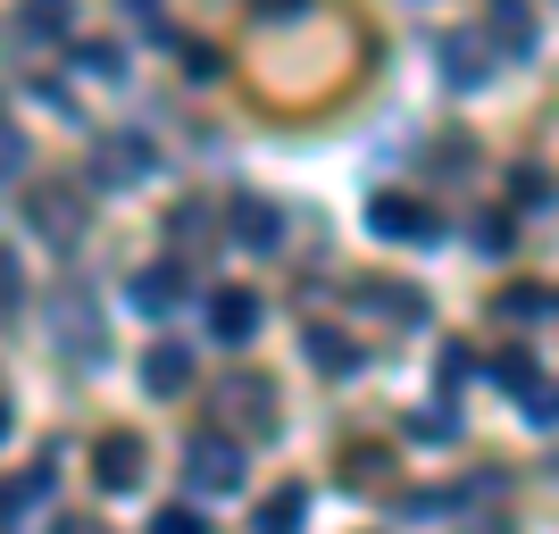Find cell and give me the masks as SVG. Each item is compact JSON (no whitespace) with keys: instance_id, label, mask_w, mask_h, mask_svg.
<instances>
[{"instance_id":"1","label":"cell","mask_w":559,"mask_h":534,"mask_svg":"<svg viewBox=\"0 0 559 534\" xmlns=\"http://www.w3.org/2000/svg\"><path fill=\"white\" fill-rule=\"evenodd\" d=\"M50 334H68L75 368H100V309H93L84 284H59V301H50Z\"/></svg>"},{"instance_id":"2","label":"cell","mask_w":559,"mask_h":534,"mask_svg":"<svg viewBox=\"0 0 559 534\" xmlns=\"http://www.w3.org/2000/svg\"><path fill=\"white\" fill-rule=\"evenodd\" d=\"M185 476L201 493H234V485H242V451H234L226 435H192L185 442Z\"/></svg>"},{"instance_id":"3","label":"cell","mask_w":559,"mask_h":534,"mask_svg":"<svg viewBox=\"0 0 559 534\" xmlns=\"http://www.w3.org/2000/svg\"><path fill=\"white\" fill-rule=\"evenodd\" d=\"M142 393H159V401L192 393V351L185 343H151L142 351Z\"/></svg>"},{"instance_id":"4","label":"cell","mask_w":559,"mask_h":534,"mask_svg":"<svg viewBox=\"0 0 559 534\" xmlns=\"http://www.w3.org/2000/svg\"><path fill=\"white\" fill-rule=\"evenodd\" d=\"M93 176H100V185H142V176H151V142H142V134H109V142H100V159H93Z\"/></svg>"},{"instance_id":"5","label":"cell","mask_w":559,"mask_h":534,"mask_svg":"<svg viewBox=\"0 0 559 534\" xmlns=\"http://www.w3.org/2000/svg\"><path fill=\"white\" fill-rule=\"evenodd\" d=\"M134 476H142V442H134V435H100V442H93V485L126 493Z\"/></svg>"},{"instance_id":"6","label":"cell","mask_w":559,"mask_h":534,"mask_svg":"<svg viewBox=\"0 0 559 534\" xmlns=\"http://www.w3.org/2000/svg\"><path fill=\"white\" fill-rule=\"evenodd\" d=\"M368 226L384 234V242H435V217H426L418 201H393V192H384V201L368 210Z\"/></svg>"},{"instance_id":"7","label":"cell","mask_w":559,"mask_h":534,"mask_svg":"<svg viewBox=\"0 0 559 534\" xmlns=\"http://www.w3.org/2000/svg\"><path fill=\"white\" fill-rule=\"evenodd\" d=\"M210 334L242 351V343L259 334V301H251V293H217V301H210Z\"/></svg>"},{"instance_id":"8","label":"cell","mask_w":559,"mask_h":534,"mask_svg":"<svg viewBox=\"0 0 559 534\" xmlns=\"http://www.w3.org/2000/svg\"><path fill=\"white\" fill-rule=\"evenodd\" d=\"M126 301H134L142 318H167V309L185 301V276H176V268H142V276L126 284Z\"/></svg>"},{"instance_id":"9","label":"cell","mask_w":559,"mask_h":534,"mask_svg":"<svg viewBox=\"0 0 559 534\" xmlns=\"http://www.w3.org/2000/svg\"><path fill=\"white\" fill-rule=\"evenodd\" d=\"M234 242H242V251H276V242H284V217L267 210V201H234Z\"/></svg>"},{"instance_id":"10","label":"cell","mask_w":559,"mask_h":534,"mask_svg":"<svg viewBox=\"0 0 559 534\" xmlns=\"http://www.w3.org/2000/svg\"><path fill=\"white\" fill-rule=\"evenodd\" d=\"M34 226H43L50 242H75V234H84V210H75V192H43V201H34Z\"/></svg>"},{"instance_id":"11","label":"cell","mask_w":559,"mask_h":534,"mask_svg":"<svg viewBox=\"0 0 559 534\" xmlns=\"http://www.w3.org/2000/svg\"><path fill=\"white\" fill-rule=\"evenodd\" d=\"M492 43L510 50V59H526V50H535V17H518V9H492Z\"/></svg>"},{"instance_id":"12","label":"cell","mask_w":559,"mask_h":534,"mask_svg":"<svg viewBox=\"0 0 559 534\" xmlns=\"http://www.w3.org/2000/svg\"><path fill=\"white\" fill-rule=\"evenodd\" d=\"M309 359H318V368H326V376H350V368H359V351H350L343 334H326V325L309 334Z\"/></svg>"},{"instance_id":"13","label":"cell","mask_w":559,"mask_h":534,"mask_svg":"<svg viewBox=\"0 0 559 534\" xmlns=\"http://www.w3.org/2000/svg\"><path fill=\"white\" fill-rule=\"evenodd\" d=\"M492 376H501V384H510L518 401H526V393L543 384V376H535V351H501V368H492Z\"/></svg>"},{"instance_id":"14","label":"cell","mask_w":559,"mask_h":534,"mask_svg":"<svg viewBox=\"0 0 559 534\" xmlns=\"http://www.w3.org/2000/svg\"><path fill=\"white\" fill-rule=\"evenodd\" d=\"M301 510H309L301 493H276V501L259 510V534H293V526H301Z\"/></svg>"},{"instance_id":"15","label":"cell","mask_w":559,"mask_h":534,"mask_svg":"<svg viewBox=\"0 0 559 534\" xmlns=\"http://www.w3.org/2000/svg\"><path fill=\"white\" fill-rule=\"evenodd\" d=\"M167 234H176V242H210V210H201V201H185V210H176V217H167Z\"/></svg>"},{"instance_id":"16","label":"cell","mask_w":559,"mask_h":534,"mask_svg":"<svg viewBox=\"0 0 559 534\" xmlns=\"http://www.w3.org/2000/svg\"><path fill=\"white\" fill-rule=\"evenodd\" d=\"M151 534H210V518L176 501V510H159V518H151Z\"/></svg>"},{"instance_id":"17","label":"cell","mask_w":559,"mask_h":534,"mask_svg":"<svg viewBox=\"0 0 559 534\" xmlns=\"http://www.w3.org/2000/svg\"><path fill=\"white\" fill-rule=\"evenodd\" d=\"M17 176H25V134L0 126V185H17Z\"/></svg>"},{"instance_id":"18","label":"cell","mask_w":559,"mask_h":534,"mask_svg":"<svg viewBox=\"0 0 559 534\" xmlns=\"http://www.w3.org/2000/svg\"><path fill=\"white\" fill-rule=\"evenodd\" d=\"M443 59H451V84H485V59H476V43H443Z\"/></svg>"},{"instance_id":"19","label":"cell","mask_w":559,"mask_h":534,"mask_svg":"<svg viewBox=\"0 0 559 534\" xmlns=\"http://www.w3.org/2000/svg\"><path fill=\"white\" fill-rule=\"evenodd\" d=\"M518 410H526V418H535V426H559V393H551V384H535V393L518 401Z\"/></svg>"},{"instance_id":"20","label":"cell","mask_w":559,"mask_h":534,"mask_svg":"<svg viewBox=\"0 0 559 534\" xmlns=\"http://www.w3.org/2000/svg\"><path fill=\"white\" fill-rule=\"evenodd\" d=\"M501 309H510V318H535L543 293H535V284H510V293H501Z\"/></svg>"},{"instance_id":"21","label":"cell","mask_w":559,"mask_h":534,"mask_svg":"<svg viewBox=\"0 0 559 534\" xmlns=\"http://www.w3.org/2000/svg\"><path fill=\"white\" fill-rule=\"evenodd\" d=\"M185 68H192V84H217V50H210V43H192V50H185Z\"/></svg>"},{"instance_id":"22","label":"cell","mask_w":559,"mask_h":534,"mask_svg":"<svg viewBox=\"0 0 559 534\" xmlns=\"http://www.w3.org/2000/svg\"><path fill=\"white\" fill-rule=\"evenodd\" d=\"M84 68H93V75H117V43H84Z\"/></svg>"},{"instance_id":"23","label":"cell","mask_w":559,"mask_h":534,"mask_svg":"<svg viewBox=\"0 0 559 534\" xmlns=\"http://www.w3.org/2000/svg\"><path fill=\"white\" fill-rule=\"evenodd\" d=\"M9 301H17V259L0 251V309H9Z\"/></svg>"},{"instance_id":"24","label":"cell","mask_w":559,"mask_h":534,"mask_svg":"<svg viewBox=\"0 0 559 534\" xmlns=\"http://www.w3.org/2000/svg\"><path fill=\"white\" fill-rule=\"evenodd\" d=\"M0 435H9V401H0Z\"/></svg>"}]
</instances>
